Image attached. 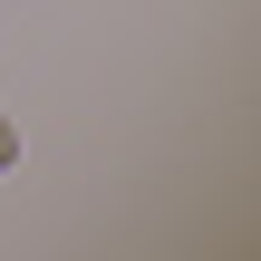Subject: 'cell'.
<instances>
[{
    "label": "cell",
    "instance_id": "obj_1",
    "mask_svg": "<svg viewBox=\"0 0 261 261\" xmlns=\"http://www.w3.org/2000/svg\"><path fill=\"white\" fill-rule=\"evenodd\" d=\"M10 165H19V126L0 116V174H10Z\"/></svg>",
    "mask_w": 261,
    "mask_h": 261
}]
</instances>
